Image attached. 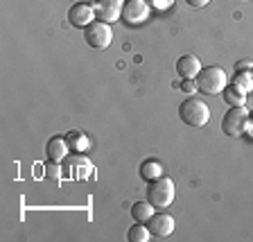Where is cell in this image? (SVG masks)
I'll list each match as a JSON object with an SVG mask.
<instances>
[{
	"label": "cell",
	"instance_id": "cb8c5ba5",
	"mask_svg": "<svg viewBox=\"0 0 253 242\" xmlns=\"http://www.w3.org/2000/svg\"><path fill=\"white\" fill-rule=\"evenodd\" d=\"M247 134L253 138V111H249V125H247Z\"/></svg>",
	"mask_w": 253,
	"mask_h": 242
},
{
	"label": "cell",
	"instance_id": "30bf717a",
	"mask_svg": "<svg viewBox=\"0 0 253 242\" xmlns=\"http://www.w3.org/2000/svg\"><path fill=\"white\" fill-rule=\"evenodd\" d=\"M90 172H93V165H90V161L86 156H82V154H75L68 161V174L73 179L86 181L90 177Z\"/></svg>",
	"mask_w": 253,
	"mask_h": 242
},
{
	"label": "cell",
	"instance_id": "3957f363",
	"mask_svg": "<svg viewBox=\"0 0 253 242\" xmlns=\"http://www.w3.org/2000/svg\"><path fill=\"white\" fill-rule=\"evenodd\" d=\"M174 181L169 177H158L147 184V201L154 204V208H165L174 201Z\"/></svg>",
	"mask_w": 253,
	"mask_h": 242
},
{
	"label": "cell",
	"instance_id": "7c38bea8",
	"mask_svg": "<svg viewBox=\"0 0 253 242\" xmlns=\"http://www.w3.org/2000/svg\"><path fill=\"white\" fill-rule=\"evenodd\" d=\"M68 152H70V147H68V143H66V136H52L45 145L47 158L54 161V163H61L63 158L68 156Z\"/></svg>",
	"mask_w": 253,
	"mask_h": 242
},
{
	"label": "cell",
	"instance_id": "6da1fadb",
	"mask_svg": "<svg viewBox=\"0 0 253 242\" xmlns=\"http://www.w3.org/2000/svg\"><path fill=\"white\" fill-rule=\"evenodd\" d=\"M195 82H197V91H201L206 95H217L228 86V77L219 66L201 68V73L195 77Z\"/></svg>",
	"mask_w": 253,
	"mask_h": 242
},
{
	"label": "cell",
	"instance_id": "ffe728a7",
	"mask_svg": "<svg viewBox=\"0 0 253 242\" xmlns=\"http://www.w3.org/2000/svg\"><path fill=\"white\" fill-rule=\"evenodd\" d=\"M147 2H149V7L156 11H165L174 5V0H147Z\"/></svg>",
	"mask_w": 253,
	"mask_h": 242
},
{
	"label": "cell",
	"instance_id": "5bb4252c",
	"mask_svg": "<svg viewBox=\"0 0 253 242\" xmlns=\"http://www.w3.org/2000/svg\"><path fill=\"white\" fill-rule=\"evenodd\" d=\"M66 143H68V147L73 149L75 154H84L86 149L90 147V141L86 138V134L79 132V129H73V132L66 134Z\"/></svg>",
	"mask_w": 253,
	"mask_h": 242
},
{
	"label": "cell",
	"instance_id": "277c9868",
	"mask_svg": "<svg viewBox=\"0 0 253 242\" xmlns=\"http://www.w3.org/2000/svg\"><path fill=\"white\" fill-rule=\"evenodd\" d=\"M247 125H249V111L244 106H231L226 111V116L221 118V132L231 138L247 134Z\"/></svg>",
	"mask_w": 253,
	"mask_h": 242
},
{
	"label": "cell",
	"instance_id": "e0dca14e",
	"mask_svg": "<svg viewBox=\"0 0 253 242\" xmlns=\"http://www.w3.org/2000/svg\"><path fill=\"white\" fill-rule=\"evenodd\" d=\"M152 215H154V204H149V201H136L131 206V217L136 222H145L147 224V220Z\"/></svg>",
	"mask_w": 253,
	"mask_h": 242
},
{
	"label": "cell",
	"instance_id": "8fae6325",
	"mask_svg": "<svg viewBox=\"0 0 253 242\" xmlns=\"http://www.w3.org/2000/svg\"><path fill=\"white\" fill-rule=\"evenodd\" d=\"M176 73L181 75V79H195L201 73V61L197 54H183L176 61Z\"/></svg>",
	"mask_w": 253,
	"mask_h": 242
},
{
	"label": "cell",
	"instance_id": "d6986e66",
	"mask_svg": "<svg viewBox=\"0 0 253 242\" xmlns=\"http://www.w3.org/2000/svg\"><path fill=\"white\" fill-rule=\"evenodd\" d=\"M45 179L47 181H59L61 179V168H59V163H47L45 165Z\"/></svg>",
	"mask_w": 253,
	"mask_h": 242
},
{
	"label": "cell",
	"instance_id": "4fadbf2b",
	"mask_svg": "<svg viewBox=\"0 0 253 242\" xmlns=\"http://www.w3.org/2000/svg\"><path fill=\"white\" fill-rule=\"evenodd\" d=\"M140 179L142 181H154L158 177H163V163L158 161V158H145L140 163Z\"/></svg>",
	"mask_w": 253,
	"mask_h": 242
},
{
	"label": "cell",
	"instance_id": "603a6c76",
	"mask_svg": "<svg viewBox=\"0 0 253 242\" xmlns=\"http://www.w3.org/2000/svg\"><path fill=\"white\" fill-rule=\"evenodd\" d=\"M251 68H253L251 61H237L235 63V70H251Z\"/></svg>",
	"mask_w": 253,
	"mask_h": 242
},
{
	"label": "cell",
	"instance_id": "5b68a950",
	"mask_svg": "<svg viewBox=\"0 0 253 242\" xmlns=\"http://www.w3.org/2000/svg\"><path fill=\"white\" fill-rule=\"evenodd\" d=\"M84 39L90 48L95 50H104L111 46L113 41V30H111V23L104 21H93L88 27H84Z\"/></svg>",
	"mask_w": 253,
	"mask_h": 242
},
{
	"label": "cell",
	"instance_id": "ac0fdd59",
	"mask_svg": "<svg viewBox=\"0 0 253 242\" xmlns=\"http://www.w3.org/2000/svg\"><path fill=\"white\" fill-rule=\"evenodd\" d=\"M221 97H224V102L228 106H244V102H247V95L242 91H237L235 86H226L221 91Z\"/></svg>",
	"mask_w": 253,
	"mask_h": 242
},
{
	"label": "cell",
	"instance_id": "2e32d148",
	"mask_svg": "<svg viewBox=\"0 0 253 242\" xmlns=\"http://www.w3.org/2000/svg\"><path fill=\"white\" fill-rule=\"evenodd\" d=\"M149 238H152V233H149V227L145 222H136L126 231V240H131V242H147Z\"/></svg>",
	"mask_w": 253,
	"mask_h": 242
},
{
	"label": "cell",
	"instance_id": "9a60e30c",
	"mask_svg": "<svg viewBox=\"0 0 253 242\" xmlns=\"http://www.w3.org/2000/svg\"><path fill=\"white\" fill-rule=\"evenodd\" d=\"M231 86H235L237 91H242L244 95H249L253 91V73L251 70H235L231 79Z\"/></svg>",
	"mask_w": 253,
	"mask_h": 242
},
{
	"label": "cell",
	"instance_id": "ba28073f",
	"mask_svg": "<svg viewBox=\"0 0 253 242\" xmlns=\"http://www.w3.org/2000/svg\"><path fill=\"white\" fill-rule=\"evenodd\" d=\"M93 5H95V16H97V21L116 23L118 18H122L125 0H95Z\"/></svg>",
	"mask_w": 253,
	"mask_h": 242
},
{
	"label": "cell",
	"instance_id": "44dd1931",
	"mask_svg": "<svg viewBox=\"0 0 253 242\" xmlns=\"http://www.w3.org/2000/svg\"><path fill=\"white\" fill-rule=\"evenodd\" d=\"M181 91H183V93H195L197 82L195 79H183V82H181Z\"/></svg>",
	"mask_w": 253,
	"mask_h": 242
},
{
	"label": "cell",
	"instance_id": "52a82bcc",
	"mask_svg": "<svg viewBox=\"0 0 253 242\" xmlns=\"http://www.w3.org/2000/svg\"><path fill=\"white\" fill-rule=\"evenodd\" d=\"M95 18H97V16H95V5L93 2H86V0L75 2L68 9V23L73 27H88Z\"/></svg>",
	"mask_w": 253,
	"mask_h": 242
},
{
	"label": "cell",
	"instance_id": "7a4b0ae2",
	"mask_svg": "<svg viewBox=\"0 0 253 242\" xmlns=\"http://www.w3.org/2000/svg\"><path fill=\"white\" fill-rule=\"evenodd\" d=\"M179 118L188 127H206L208 120H211V109L199 97H188L179 106Z\"/></svg>",
	"mask_w": 253,
	"mask_h": 242
},
{
	"label": "cell",
	"instance_id": "d4e9b609",
	"mask_svg": "<svg viewBox=\"0 0 253 242\" xmlns=\"http://www.w3.org/2000/svg\"><path fill=\"white\" fill-rule=\"evenodd\" d=\"M251 73H253V68H251Z\"/></svg>",
	"mask_w": 253,
	"mask_h": 242
},
{
	"label": "cell",
	"instance_id": "9c48e42d",
	"mask_svg": "<svg viewBox=\"0 0 253 242\" xmlns=\"http://www.w3.org/2000/svg\"><path fill=\"white\" fill-rule=\"evenodd\" d=\"M147 227H149V233L152 238H169L174 233V217L172 215H152L147 220Z\"/></svg>",
	"mask_w": 253,
	"mask_h": 242
},
{
	"label": "cell",
	"instance_id": "8992f818",
	"mask_svg": "<svg viewBox=\"0 0 253 242\" xmlns=\"http://www.w3.org/2000/svg\"><path fill=\"white\" fill-rule=\"evenodd\" d=\"M149 2L147 0H125L122 7V21L126 25H140L149 18Z\"/></svg>",
	"mask_w": 253,
	"mask_h": 242
},
{
	"label": "cell",
	"instance_id": "7402d4cb",
	"mask_svg": "<svg viewBox=\"0 0 253 242\" xmlns=\"http://www.w3.org/2000/svg\"><path fill=\"white\" fill-rule=\"evenodd\" d=\"M185 2H188L190 7H195V9H201V7H206L211 0H185Z\"/></svg>",
	"mask_w": 253,
	"mask_h": 242
}]
</instances>
